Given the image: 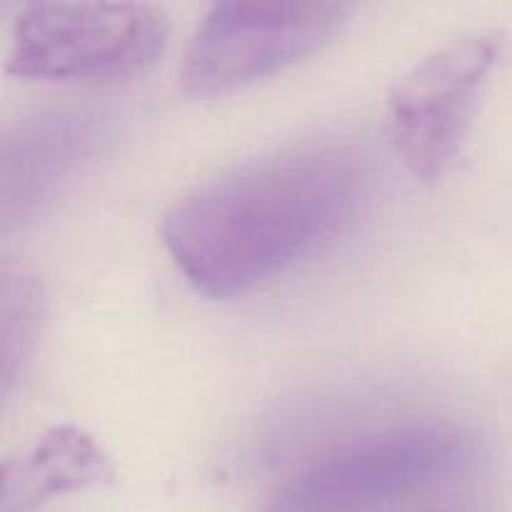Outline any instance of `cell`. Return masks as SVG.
<instances>
[{
    "instance_id": "obj_1",
    "label": "cell",
    "mask_w": 512,
    "mask_h": 512,
    "mask_svg": "<svg viewBox=\"0 0 512 512\" xmlns=\"http://www.w3.org/2000/svg\"><path fill=\"white\" fill-rule=\"evenodd\" d=\"M363 188L365 160L353 145L278 150L185 195L163 220L165 248L195 290L235 298L328 243Z\"/></svg>"
},
{
    "instance_id": "obj_2",
    "label": "cell",
    "mask_w": 512,
    "mask_h": 512,
    "mask_svg": "<svg viewBox=\"0 0 512 512\" xmlns=\"http://www.w3.org/2000/svg\"><path fill=\"white\" fill-rule=\"evenodd\" d=\"M480 455V440L453 423L375 430L305 465L260 512H370L468 473Z\"/></svg>"
},
{
    "instance_id": "obj_3",
    "label": "cell",
    "mask_w": 512,
    "mask_h": 512,
    "mask_svg": "<svg viewBox=\"0 0 512 512\" xmlns=\"http://www.w3.org/2000/svg\"><path fill=\"white\" fill-rule=\"evenodd\" d=\"M168 20L145 3H33L18 15L8 70L33 80H118L163 55Z\"/></svg>"
},
{
    "instance_id": "obj_4",
    "label": "cell",
    "mask_w": 512,
    "mask_h": 512,
    "mask_svg": "<svg viewBox=\"0 0 512 512\" xmlns=\"http://www.w3.org/2000/svg\"><path fill=\"white\" fill-rule=\"evenodd\" d=\"M340 3H218L190 38L180 80L198 98L228 95L323 48L348 20Z\"/></svg>"
},
{
    "instance_id": "obj_5",
    "label": "cell",
    "mask_w": 512,
    "mask_h": 512,
    "mask_svg": "<svg viewBox=\"0 0 512 512\" xmlns=\"http://www.w3.org/2000/svg\"><path fill=\"white\" fill-rule=\"evenodd\" d=\"M498 53V35H460L395 85L388 100L390 133L418 178L435 180L458 158Z\"/></svg>"
},
{
    "instance_id": "obj_6",
    "label": "cell",
    "mask_w": 512,
    "mask_h": 512,
    "mask_svg": "<svg viewBox=\"0 0 512 512\" xmlns=\"http://www.w3.org/2000/svg\"><path fill=\"white\" fill-rule=\"evenodd\" d=\"M118 113L108 105L73 103L35 110L0 145V215L28 223L58 200L113 140Z\"/></svg>"
},
{
    "instance_id": "obj_7",
    "label": "cell",
    "mask_w": 512,
    "mask_h": 512,
    "mask_svg": "<svg viewBox=\"0 0 512 512\" xmlns=\"http://www.w3.org/2000/svg\"><path fill=\"white\" fill-rule=\"evenodd\" d=\"M108 460L90 435L58 428L5 463L3 512H25L65 490L85 488L108 475Z\"/></svg>"
},
{
    "instance_id": "obj_8",
    "label": "cell",
    "mask_w": 512,
    "mask_h": 512,
    "mask_svg": "<svg viewBox=\"0 0 512 512\" xmlns=\"http://www.w3.org/2000/svg\"><path fill=\"white\" fill-rule=\"evenodd\" d=\"M5 288L13 293L20 313L18 328L3 330V350H0V353H3V383L5 388H8L10 378H13V365L23 363L25 353H28V348L33 345L35 328H38L40 318V295L38 288L25 278H8L5 280Z\"/></svg>"
},
{
    "instance_id": "obj_9",
    "label": "cell",
    "mask_w": 512,
    "mask_h": 512,
    "mask_svg": "<svg viewBox=\"0 0 512 512\" xmlns=\"http://www.w3.org/2000/svg\"><path fill=\"white\" fill-rule=\"evenodd\" d=\"M428 512H470L465 508H438V510H428Z\"/></svg>"
}]
</instances>
